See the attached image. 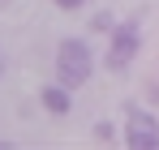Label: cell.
I'll use <instances>...</instances> for the list:
<instances>
[{
	"label": "cell",
	"mask_w": 159,
	"mask_h": 150,
	"mask_svg": "<svg viewBox=\"0 0 159 150\" xmlns=\"http://www.w3.org/2000/svg\"><path fill=\"white\" fill-rule=\"evenodd\" d=\"M90 73H95L90 47H86L82 39H65V43L56 47V82H65L69 90H78V86L90 82Z\"/></svg>",
	"instance_id": "1"
},
{
	"label": "cell",
	"mask_w": 159,
	"mask_h": 150,
	"mask_svg": "<svg viewBox=\"0 0 159 150\" xmlns=\"http://www.w3.org/2000/svg\"><path fill=\"white\" fill-rule=\"evenodd\" d=\"M125 146L159 150V120L146 112V107H129V112H125Z\"/></svg>",
	"instance_id": "2"
},
{
	"label": "cell",
	"mask_w": 159,
	"mask_h": 150,
	"mask_svg": "<svg viewBox=\"0 0 159 150\" xmlns=\"http://www.w3.org/2000/svg\"><path fill=\"white\" fill-rule=\"evenodd\" d=\"M138 43H142L138 26H120V30L112 34V51H107V69H112V73L129 69V60L138 56Z\"/></svg>",
	"instance_id": "3"
},
{
	"label": "cell",
	"mask_w": 159,
	"mask_h": 150,
	"mask_svg": "<svg viewBox=\"0 0 159 150\" xmlns=\"http://www.w3.org/2000/svg\"><path fill=\"white\" fill-rule=\"evenodd\" d=\"M39 99H43V107H48L52 116H69V107H73V103H69V86H65V82H60V86H43V95H39Z\"/></svg>",
	"instance_id": "4"
},
{
	"label": "cell",
	"mask_w": 159,
	"mask_h": 150,
	"mask_svg": "<svg viewBox=\"0 0 159 150\" xmlns=\"http://www.w3.org/2000/svg\"><path fill=\"white\" fill-rule=\"evenodd\" d=\"M52 4H60V9H78L82 0H52Z\"/></svg>",
	"instance_id": "5"
},
{
	"label": "cell",
	"mask_w": 159,
	"mask_h": 150,
	"mask_svg": "<svg viewBox=\"0 0 159 150\" xmlns=\"http://www.w3.org/2000/svg\"><path fill=\"white\" fill-rule=\"evenodd\" d=\"M0 73H4V51H0Z\"/></svg>",
	"instance_id": "6"
},
{
	"label": "cell",
	"mask_w": 159,
	"mask_h": 150,
	"mask_svg": "<svg viewBox=\"0 0 159 150\" xmlns=\"http://www.w3.org/2000/svg\"><path fill=\"white\" fill-rule=\"evenodd\" d=\"M0 4H9V0H0Z\"/></svg>",
	"instance_id": "7"
}]
</instances>
